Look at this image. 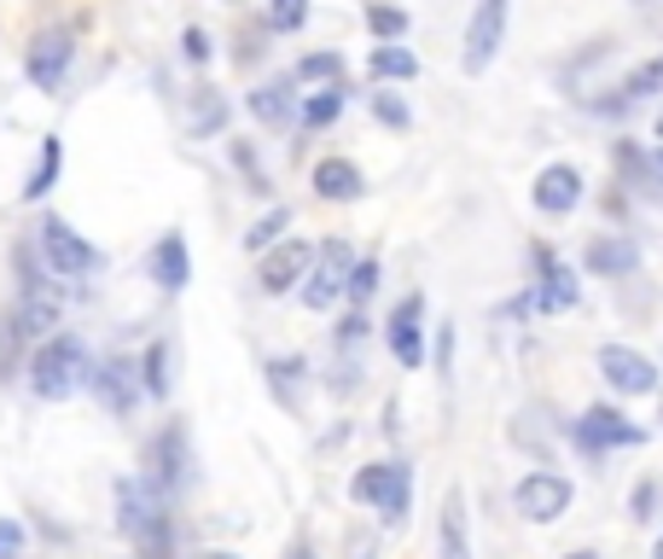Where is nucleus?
<instances>
[{"mask_svg": "<svg viewBox=\"0 0 663 559\" xmlns=\"http://www.w3.org/2000/svg\"><path fill=\"white\" fill-rule=\"evenodd\" d=\"M315 193L332 198V204H349V198L367 193V181H361V170L349 158H320L315 163Z\"/></svg>", "mask_w": 663, "mask_h": 559, "instance_id": "15", "label": "nucleus"}, {"mask_svg": "<svg viewBox=\"0 0 663 559\" xmlns=\"http://www.w3.org/2000/svg\"><path fill=\"white\" fill-rule=\"evenodd\" d=\"M181 47H186V58H193V65H204V58H210V35H204V30L193 24V30L181 35Z\"/></svg>", "mask_w": 663, "mask_h": 559, "instance_id": "36", "label": "nucleus"}, {"mask_svg": "<svg viewBox=\"0 0 663 559\" xmlns=\"http://www.w3.org/2000/svg\"><path fill=\"white\" fill-rule=\"evenodd\" d=\"M652 559H663V536H657V553H652Z\"/></svg>", "mask_w": 663, "mask_h": 559, "instance_id": "42", "label": "nucleus"}, {"mask_svg": "<svg viewBox=\"0 0 663 559\" xmlns=\"http://www.w3.org/2000/svg\"><path fill=\"white\" fill-rule=\"evenodd\" d=\"M181 461H186V438H181V431H163V438L152 443V466H157V484L163 490L181 484Z\"/></svg>", "mask_w": 663, "mask_h": 559, "instance_id": "22", "label": "nucleus"}, {"mask_svg": "<svg viewBox=\"0 0 663 559\" xmlns=\"http://www.w3.org/2000/svg\"><path fill=\"white\" fill-rule=\"evenodd\" d=\"M367 71L379 82H413V76H420V58H413L407 47H396V41H379L372 58H367Z\"/></svg>", "mask_w": 663, "mask_h": 559, "instance_id": "20", "label": "nucleus"}, {"mask_svg": "<svg viewBox=\"0 0 663 559\" xmlns=\"http://www.w3.org/2000/svg\"><path fill=\"white\" fill-rule=\"evenodd\" d=\"M367 30L379 35V41H402V35H407V12H402V7H384V0H372V7H367Z\"/></svg>", "mask_w": 663, "mask_h": 559, "instance_id": "27", "label": "nucleus"}, {"mask_svg": "<svg viewBox=\"0 0 663 559\" xmlns=\"http://www.w3.org/2000/svg\"><path fill=\"white\" fill-rule=\"evenodd\" d=\"M53 326H58V298H41L30 286L24 309H18V333H53Z\"/></svg>", "mask_w": 663, "mask_h": 559, "instance_id": "23", "label": "nucleus"}, {"mask_svg": "<svg viewBox=\"0 0 663 559\" xmlns=\"http://www.w3.org/2000/svg\"><path fill=\"white\" fill-rule=\"evenodd\" d=\"M88 350H81L76 338H47L35 350V362H30V390L41 402H65L76 397L81 385H88Z\"/></svg>", "mask_w": 663, "mask_h": 559, "instance_id": "1", "label": "nucleus"}, {"mask_svg": "<svg viewBox=\"0 0 663 559\" xmlns=\"http://www.w3.org/2000/svg\"><path fill=\"white\" fill-rule=\"evenodd\" d=\"M652 507H657V484L646 479V484L634 490V519H652Z\"/></svg>", "mask_w": 663, "mask_h": 559, "instance_id": "37", "label": "nucleus"}, {"mask_svg": "<svg viewBox=\"0 0 663 559\" xmlns=\"http://www.w3.org/2000/svg\"><path fill=\"white\" fill-rule=\"evenodd\" d=\"M349 495H356L361 507H379L384 525H402L407 519V495H413V466H402V461L361 466L356 479H349Z\"/></svg>", "mask_w": 663, "mask_h": 559, "instance_id": "2", "label": "nucleus"}, {"mask_svg": "<svg viewBox=\"0 0 663 559\" xmlns=\"http://www.w3.org/2000/svg\"><path fill=\"white\" fill-rule=\"evenodd\" d=\"M657 147H663V106H657Z\"/></svg>", "mask_w": 663, "mask_h": 559, "instance_id": "40", "label": "nucleus"}, {"mask_svg": "<svg viewBox=\"0 0 663 559\" xmlns=\"http://www.w3.org/2000/svg\"><path fill=\"white\" fill-rule=\"evenodd\" d=\"M338 111H344V88H320L303 106V129H326V122H338Z\"/></svg>", "mask_w": 663, "mask_h": 559, "instance_id": "28", "label": "nucleus"}, {"mask_svg": "<svg viewBox=\"0 0 663 559\" xmlns=\"http://www.w3.org/2000/svg\"><path fill=\"white\" fill-rule=\"evenodd\" d=\"M140 385L152 390V397H170V344H152L146 350V362H140Z\"/></svg>", "mask_w": 663, "mask_h": 559, "instance_id": "26", "label": "nucleus"}, {"mask_svg": "<svg viewBox=\"0 0 663 559\" xmlns=\"http://www.w3.org/2000/svg\"><path fill=\"white\" fill-rule=\"evenodd\" d=\"M152 280L163 286V292H181V286L193 280V257H186V239H181V234H163V239H157Z\"/></svg>", "mask_w": 663, "mask_h": 559, "instance_id": "18", "label": "nucleus"}, {"mask_svg": "<svg viewBox=\"0 0 663 559\" xmlns=\"http://www.w3.org/2000/svg\"><path fill=\"white\" fill-rule=\"evenodd\" d=\"M0 559H24V525L0 519Z\"/></svg>", "mask_w": 663, "mask_h": 559, "instance_id": "35", "label": "nucleus"}, {"mask_svg": "<svg viewBox=\"0 0 663 559\" xmlns=\"http://www.w3.org/2000/svg\"><path fill=\"white\" fill-rule=\"evenodd\" d=\"M117 525L134 536H152V530H163V502H157V490L152 484H140V479H122L117 484Z\"/></svg>", "mask_w": 663, "mask_h": 559, "instance_id": "11", "label": "nucleus"}, {"mask_svg": "<svg viewBox=\"0 0 663 559\" xmlns=\"http://www.w3.org/2000/svg\"><path fill=\"white\" fill-rule=\"evenodd\" d=\"M285 222H292V211H285V204H274V216H262L251 234H244V245H251V251H274V239H280Z\"/></svg>", "mask_w": 663, "mask_h": 559, "instance_id": "29", "label": "nucleus"}, {"mask_svg": "<svg viewBox=\"0 0 663 559\" xmlns=\"http://www.w3.org/2000/svg\"><path fill=\"white\" fill-rule=\"evenodd\" d=\"M344 292H349V303H367L372 292H379V262L361 257L356 268H349V286H344Z\"/></svg>", "mask_w": 663, "mask_h": 559, "instance_id": "31", "label": "nucleus"}, {"mask_svg": "<svg viewBox=\"0 0 663 559\" xmlns=\"http://www.w3.org/2000/svg\"><path fill=\"white\" fill-rule=\"evenodd\" d=\"M308 268H315V251H308L303 239H280L274 251H262V268H257V286L268 298L292 292L297 280H308Z\"/></svg>", "mask_w": 663, "mask_h": 559, "instance_id": "8", "label": "nucleus"}, {"mask_svg": "<svg viewBox=\"0 0 663 559\" xmlns=\"http://www.w3.org/2000/svg\"><path fill=\"white\" fill-rule=\"evenodd\" d=\"M565 559H599L594 548H576V553H565Z\"/></svg>", "mask_w": 663, "mask_h": 559, "instance_id": "39", "label": "nucleus"}, {"mask_svg": "<svg viewBox=\"0 0 663 559\" xmlns=\"http://www.w3.org/2000/svg\"><path fill=\"white\" fill-rule=\"evenodd\" d=\"M599 373H606V385L623 390V397H652L657 390V367L629 344H599Z\"/></svg>", "mask_w": 663, "mask_h": 559, "instance_id": "7", "label": "nucleus"}, {"mask_svg": "<svg viewBox=\"0 0 663 559\" xmlns=\"http://www.w3.org/2000/svg\"><path fill=\"white\" fill-rule=\"evenodd\" d=\"M372 111H379V122H390V129H407V122H413L396 94H379V99H372Z\"/></svg>", "mask_w": 663, "mask_h": 559, "instance_id": "34", "label": "nucleus"}, {"mask_svg": "<svg viewBox=\"0 0 663 559\" xmlns=\"http://www.w3.org/2000/svg\"><path fill=\"white\" fill-rule=\"evenodd\" d=\"M535 268H542V280H535V309H570L576 303V275L565 262H558L547 245H535Z\"/></svg>", "mask_w": 663, "mask_h": 559, "instance_id": "14", "label": "nucleus"}, {"mask_svg": "<svg viewBox=\"0 0 663 559\" xmlns=\"http://www.w3.org/2000/svg\"><path fill=\"white\" fill-rule=\"evenodd\" d=\"M570 438L583 443L588 454H599V449H623V443L634 449V443H646V431H640V426H629L617 408H588L583 420H576V431H570Z\"/></svg>", "mask_w": 663, "mask_h": 559, "instance_id": "9", "label": "nucleus"}, {"mask_svg": "<svg viewBox=\"0 0 663 559\" xmlns=\"http://www.w3.org/2000/svg\"><path fill=\"white\" fill-rule=\"evenodd\" d=\"M437 559H471V530H466V495L448 490L443 525H437Z\"/></svg>", "mask_w": 663, "mask_h": 559, "instance_id": "17", "label": "nucleus"}, {"mask_svg": "<svg viewBox=\"0 0 663 559\" xmlns=\"http://www.w3.org/2000/svg\"><path fill=\"white\" fill-rule=\"evenodd\" d=\"M251 111L262 117V122H292V88H285V82H268V88H257L251 94Z\"/></svg>", "mask_w": 663, "mask_h": 559, "instance_id": "24", "label": "nucleus"}, {"mask_svg": "<svg viewBox=\"0 0 663 559\" xmlns=\"http://www.w3.org/2000/svg\"><path fill=\"white\" fill-rule=\"evenodd\" d=\"M221 117H227V111H221V99H216L210 88H198V111H193V122H186V129H193V135H210Z\"/></svg>", "mask_w": 663, "mask_h": 559, "instance_id": "33", "label": "nucleus"}, {"mask_svg": "<svg viewBox=\"0 0 663 559\" xmlns=\"http://www.w3.org/2000/svg\"><path fill=\"white\" fill-rule=\"evenodd\" d=\"M361 333H367V315H349V321L338 326V338H344V344H356Z\"/></svg>", "mask_w": 663, "mask_h": 559, "instance_id": "38", "label": "nucleus"}, {"mask_svg": "<svg viewBox=\"0 0 663 559\" xmlns=\"http://www.w3.org/2000/svg\"><path fill=\"white\" fill-rule=\"evenodd\" d=\"M303 18H308V0H268V24H274L280 35L303 30Z\"/></svg>", "mask_w": 663, "mask_h": 559, "instance_id": "30", "label": "nucleus"}, {"mask_svg": "<svg viewBox=\"0 0 663 559\" xmlns=\"http://www.w3.org/2000/svg\"><path fill=\"white\" fill-rule=\"evenodd\" d=\"M58 158H65V147H58V135H47V140H41L35 170H30V181H24V198H30V204H35L41 193H53V181H58Z\"/></svg>", "mask_w": 663, "mask_h": 559, "instance_id": "21", "label": "nucleus"}, {"mask_svg": "<svg viewBox=\"0 0 663 559\" xmlns=\"http://www.w3.org/2000/svg\"><path fill=\"white\" fill-rule=\"evenodd\" d=\"M512 507L524 513L530 525L565 519V513H570V479H558V472H530V479H518Z\"/></svg>", "mask_w": 663, "mask_h": 559, "instance_id": "4", "label": "nucleus"}, {"mask_svg": "<svg viewBox=\"0 0 663 559\" xmlns=\"http://www.w3.org/2000/svg\"><path fill=\"white\" fill-rule=\"evenodd\" d=\"M41 257H47V268L53 275H65V280H76V275H88V268H99V251L81 234H70L58 216H47L41 222Z\"/></svg>", "mask_w": 663, "mask_h": 559, "instance_id": "6", "label": "nucleus"}, {"mask_svg": "<svg viewBox=\"0 0 663 559\" xmlns=\"http://www.w3.org/2000/svg\"><path fill=\"white\" fill-rule=\"evenodd\" d=\"M292 559H315V553H308V548H292Z\"/></svg>", "mask_w": 663, "mask_h": 559, "instance_id": "41", "label": "nucleus"}, {"mask_svg": "<svg viewBox=\"0 0 663 559\" xmlns=\"http://www.w3.org/2000/svg\"><path fill=\"white\" fill-rule=\"evenodd\" d=\"M507 12H512V0H478V12L466 24V53H460L466 76H483L494 65V53L507 41Z\"/></svg>", "mask_w": 663, "mask_h": 559, "instance_id": "3", "label": "nucleus"}, {"mask_svg": "<svg viewBox=\"0 0 663 559\" xmlns=\"http://www.w3.org/2000/svg\"><path fill=\"white\" fill-rule=\"evenodd\" d=\"M652 94H663V53L623 76V99H629V106H634V99H652Z\"/></svg>", "mask_w": 663, "mask_h": 559, "instance_id": "25", "label": "nucleus"}, {"mask_svg": "<svg viewBox=\"0 0 663 559\" xmlns=\"http://www.w3.org/2000/svg\"><path fill=\"white\" fill-rule=\"evenodd\" d=\"M530 198H535L542 216H570L576 204H583V170H576V163H547V170L535 175Z\"/></svg>", "mask_w": 663, "mask_h": 559, "instance_id": "10", "label": "nucleus"}, {"mask_svg": "<svg viewBox=\"0 0 663 559\" xmlns=\"http://www.w3.org/2000/svg\"><path fill=\"white\" fill-rule=\"evenodd\" d=\"M297 76H303V82H338V76H344V58H338V53H308L303 65H297Z\"/></svg>", "mask_w": 663, "mask_h": 559, "instance_id": "32", "label": "nucleus"}, {"mask_svg": "<svg viewBox=\"0 0 663 559\" xmlns=\"http://www.w3.org/2000/svg\"><path fill=\"white\" fill-rule=\"evenodd\" d=\"M210 559H227V553H210Z\"/></svg>", "mask_w": 663, "mask_h": 559, "instance_id": "43", "label": "nucleus"}, {"mask_svg": "<svg viewBox=\"0 0 663 559\" xmlns=\"http://www.w3.org/2000/svg\"><path fill=\"white\" fill-rule=\"evenodd\" d=\"M70 30H47V35H35L30 41V82L35 88H58V82H65V65H70Z\"/></svg>", "mask_w": 663, "mask_h": 559, "instance_id": "13", "label": "nucleus"}, {"mask_svg": "<svg viewBox=\"0 0 663 559\" xmlns=\"http://www.w3.org/2000/svg\"><path fill=\"white\" fill-rule=\"evenodd\" d=\"M349 268H356V257H349L344 239L320 245V257H315V268H308V280H303V303L308 309H332L344 298V286H349Z\"/></svg>", "mask_w": 663, "mask_h": 559, "instance_id": "5", "label": "nucleus"}, {"mask_svg": "<svg viewBox=\"0 0 663 559\" xmlns=\"http://www.w3.org/2000/svg\"><path fill=\"white\" fill-rule=\"evenodd\" d=\"M88 385L99 390V402H106L111 413H129L134 397H140V385H134V367H129V362H106L99 373H88Z\"/></svg>", "mask_w": 663, "mask_h": 559, "instance_id": "16", "label": "nucleus"}, {"mask_svg": "<svg viewBox=\"0 0 663 559\" xmlns=\"http://www.w3.org/2000/svg\"><path fill=\"white\" fill-rule=\"evenodd\" d=\"M420 321H425V298L407 292V298L396 303V315H390V356H396L402 367H420V362H425V333H420Z\"/></svg>", "mask_w": 663, "mask_h": 559, "instance_id": "12", "label": "nucleus"}, {"mask_svg": "<svg viewBox=\"0 0 663 559\" xmlns=\"http://www.w3.org/2000/svg\"><path fill=\"white\" fill-rule=\"evenodd\" d=\"M588 268H594V275H606V280H623V275L640 268V251L629 239H594L588 245Z\"/></svg>", "mask_w": 663, "mask_h": 559, "instance_id": "19", "label": "nucleus"}]
</instances>
